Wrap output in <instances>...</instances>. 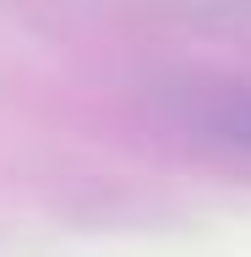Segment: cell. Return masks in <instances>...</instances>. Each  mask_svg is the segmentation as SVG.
Segmentation results:
<instances>
[{
    "label": "cell",
    "mask_w": 251,
    "mask_h": 257,
    "mask_svg": "<svg viewBox=\"0 0 251 257\" xmlns=\"http://www.w3.org/2000/svg\"><path fill=\"white\" fill-rule=\"evenodd\" d=\"M235 137H240V143H251V104L235 115Z\"/></svg>",
    "instance_id": "6da1fadb"
}]
</instances>
